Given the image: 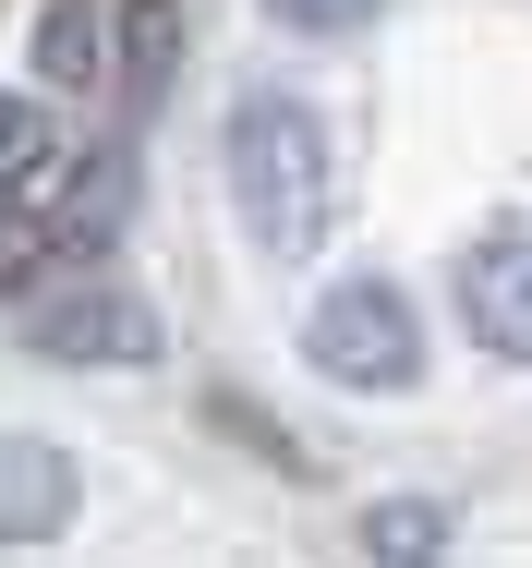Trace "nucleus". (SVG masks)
<instances>
[{
    "mask_svg": "<svg viewBox=\"0 0 532 568\" xmlns=\"http://www.w3.org/2000/svg\"><path fill=\"white\" fill-rule=\"evenodd\" d=\"M230 206H242V242L267 266H303L339 219V170H327V121L291 98V85H242L230 98Z\"/></svg>",
    "mask_w": 532,
    "mask_h": 568,
    "instance_id": "obj_1",
    "label": "nucleus"
},
{
    "mask_svg": "<svg viewBox=\"0 0 532 568\" xmlns=\"http://www.w3.org/2000/svg\"><path fill=\"white\" fill-rule=\"evenodd\" d=\"M339 387H412V363H424V327H412V303L388 291V278H339L315 303V327H303Z\"/></svg>",
    "mask_w": 532,
    "mask_h": 568,
    "instance_id": "obj_2",
    "label": "nucleus"
},
{
    "mask_svg": "<svg viewBox=\"0 0 532 568\" xmlns=\"http://www.w3.org/2000/svg\"><path fill=\"white\" fill-rule=\"evenodd\" d=\"M24 351L37 363H158V315H145V291L86 278L61 303H24Z\"/></svg>",
    "mask_w": 532,
    "mask_h": 568,
    "instance_id": "obj_3",
    "label": "nucleus"
},
{
    "mask_svg": "<svg viewBox=\"0 0 532 568\" xmlns=\"http://www.w3.org/2000/svg\"><path fill=\"white\" fill-rule=\"evenodd\" d=\"M61 170H86V158L61 145V110H49L37 85H12V98H0V219H49V206H61Z\"/></svg>",
    "mask_w": 532,
    "mask_h": 568,
    "instance_id": "obj_4",
    "label": "nucleus"
},
{
    "mask_svg": "<svg viewBox=\"0 0 532 568\" xmlns=\"http://www.w3.org/2000/svg\"><path fill=\"white\" fill-rule=\"evenodd\" d=\"M73 508H86L73 459L49 436H0V545H49V532H73Z\"/></svg>",
    "mask_w": 532,
    "mask_h": 568,
    "instance_id": "obj_5",
    "label": "nucleus"
},
{
    "mask_svg": "<svg viewBox=\"0 0 532 568\" xmlns=\"http://www.w3.org/2000/svg\"><path fill=\"white\" fill-rule=\"evenodd\" d=\"M460 315H472V339L496 351V363H532V230L484 242L460 266Z\"/></svg>",
    "mask_w": 532,
    "mask_h": 568,
    "instance_id": "obj_6",
    "label": "nucleus"
},
{
    "mask_svg": "<svg viewBox=\"0 0 532 568\" xmlns=\"http://www.w3.org/2000/svg\"><path fill=\"white\" fill-rule=\"evenodd\" d=\"M109 73V12L98 0H49V24H37V98H98Z\"/></svg>",
    "mask_w": 532,
    "mask_h": 568,
    "instance_id": "obj_7",
    "label": "nucleus"
},
{
    "mask_svg": "<svg viewBox=\"0 0 532 568\" xmlns=\"http://www.w3.org/2000/svg\"><path fill=\"white\" fill-rule=\"evenodd\" d=\"M170 49H182V37H170V0H133V12L109 24V61H121V98H133V110L170 85Z\"/></svg>",
    "mask_w": 532,
    "mask_h": 568,
    "instance_id": "obj_8",
    "label": "nucleus"
},
{
    "mask_svg": "<svg viewBox=\"0 0 532 568\" xmlns=\"http://www.w3.org/2000/svg\"><path fill=\"white\" fill-rule=\"evenodd\" d=\"M363 545H375V568H435V545H448V508H424V496H388V508L363 520Z\"/></svg>",
    "mask_w": 532,
    "mask_h": 568,
    "instance_id": "obj_9",
    "label": "nucleus"
},
{
    "mask_svg": "<svg viewBox=\"0 0 532 568\" xmlns=\"http://www.w3.org/2000/svg\"><path fill=\"white\" fill-rule=\"evenodd\" d=\"M61 242H73V230H61V219H0V291H37Z\"/></svg>",
    "mask_w": 532,
    "mask_h": 568,
    "instance_id": "obj_10",
    "label": "nucleus"
},
{
    "mask_svg": "<svg viewBox=\"0 0 532 568\" xmlns=\"http://www.w3.org/2000/svg\"><path fill=\"white\" fill-rule=\"evenodd\" d=\"M267 24H291V37H351V24H375V0H267Z\"/></svg>",
    "mask_w": 532,
    "mask_h": 568,
    "instance_id": "obj_11",
    "label": "nucleus"
}]
</instances>
